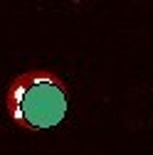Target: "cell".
Masks as SVG:
<instances>
[{"instance_id": "6da1fadb", "label": "cell", "mask_w": 153, "mask_h": 155, "mask_svg": "<svg viewBox=\"0 0 153 155\" xmlns=\"http://www.w3.org/2000/svg\"><path fill=\"white\" fill-rule=\"evenodd\" d=\"M69 106V84L52 69H30L17 74L5 91L10 121L22 130H45L64 121Z\"/></svg>"}]
</instances>
